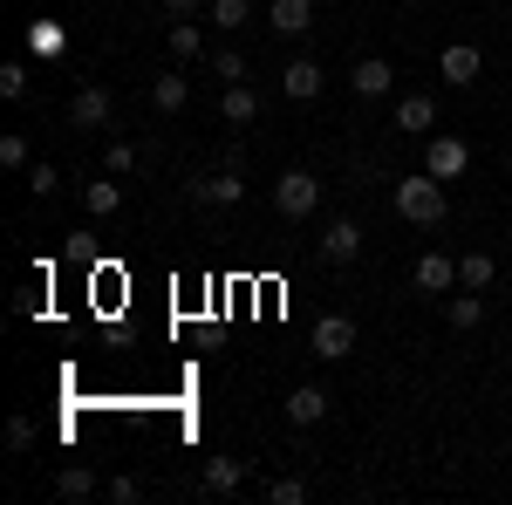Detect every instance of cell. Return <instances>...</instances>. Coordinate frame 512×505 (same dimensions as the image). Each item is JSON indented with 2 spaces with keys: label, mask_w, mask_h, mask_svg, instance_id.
Returning <instances> with one entry per match:
<instances>
[{
  "label": "cell",
  "mask_w": 512,
  "mask_h": 505,
  "mask_svg": "<svg viewBox=\"0 0 512 505\" xmlns=\"http://www.w3.org/2000/svg\"><path fill=\"white\" fill-rule=\"evenodd\" d=\"M185 103H192V82L185 76H151V110L158 117H178Z\"/></svg>",
  "instance_id": "18"
},
{
  "label": "cell",
  "mask_w": 512,
  "mask_h": 505,
  "mask_svg": "<svg viewBox=\"0 0 512 505\" xmlns=\"http://www.w3.org/2000/svg\"><path fill=\"white\" fill-rule=\"evenodd\" d=\"M82 212H89V219H117L123 212V185L117 178H89V185H82Z\"/></svg>",
  "instance_id": "15"
},
{
  "label": "cell",
  "mask_w": 512,
  "mask_h": 505,
  "mask_svg": "<svg viewBox=\"0 0 512 505\" xmlns=\"http://www.w3.org/2000/svg\"><path fill=\"white\" fill-rule=\"evenodd\" d=\"M260 499L267 505H301L308 499V478H274V485H260Z\"/></svg>",
  "instance_id": "25"
},
{
  "label": "cell",
  "mask_w": 512,
  "mask_h": 505,
  "mask_svg": "<svg viewBox=\"0 0 512 505\" xmlns=\"http://www.w3.org/2000/svg\"><path fill=\"white\" fill-rule=\"evenodd\" d=\"M110 110H117V103H110V89H103V82H82L76 96H69V123H76V130L110 123Z\"/></svg>",
  "instance_id": "7"
},
{
  "label": "cell",
  "mask_w": 512,
  "mask_h": 505,
  "mask_svg": "<svg viewBox=\"0 0 512 505\" xmlns=\"http://www.w3.org/2000/svg\"><path fill=\"white\" fill-rule=\"evenodd\" d=\"M321 62L315 55H294V62H287V69H280V96H294V103H315L321 96Z\"/></svg>",
  "instance_id": "6"
},
{
  "label": "cell",
  "mask_w": 512,
  "mask_h": 505,
  "mask_svg": "<svg viewBox=\"0 0 512 505\" xmlns=\"http://www.w3.org/2000/svg\"><path fill=\"white\" fill-rule=\"evenodd\" d=\"M280 417H287V424H294V430H315L321 417H328V389L301 383V389H294V396H287V403H280Z\"/></svg>",
  "instance_id": "11"
},
{
  "label": "cell",
  "mask_w": 512,
  "mask_h": 505,
  "mask_svg": "<svg viewBox=\"0 0 512 505\" xmlns=\"http://www.w3.org/2000/svg\"><path fill=\"white\" fill-rule=\"evenodd\" d=\"M417 287H424V294H451V287H458V260L424 253V260H417Z\"/></svg>",
  "instance_id": "19"
},
{
  "label": "cell",
  "mask_w": 512,
  "mask_h": 505,
  "mask_svg": "<svg viewBox=\"0 0 512 505\" xmlns=\"http://www.w3.org/2000/svg\"><path fill=\"white\" fill-rule=\"evenodd\" d=\"M349 89L362 96V103H376V96H390V89H396V69L383 62V55H362V62L349 69Z\"/></svg>",
  "instance_id": "8"
},
{
  "label": "cell",
  "mask_w": 512,
  "mask_h": 505,
  "mask_svg": "<svg viewBox=\"0 0 512 505\" xmlns=\"http://www.w3.org/2000/svg\"><path fill=\"white\" fill-rule=\"evenodd\" d=\"M219 117H226V123H260V89H253V82H226Z\"/></svg>",
  "instance_id": "16"
},
{
  "label": "cell",
  "mask_w": 512,
  "mask_h": 505,
  "mask_svg": "<svg viewBox=\"0 0 512 505\" xmlns=\"http://www.w3.org/2000/svg\"><path fill=\"white\" fill-rule=\"evenodd\" d=\"M28 48H35V55H55L62 35H55V28H28Z\"/></svg>",
  "instance_id": "32"
},
{
  "label": "cell",
  "mask_w": 512,
  "mask_h": 505,
  "mask_svg": "<svg viewBox=\"0 0 512 505\" xmlns=\"http://www.w3.org/2000/svg\"><path fill=\"white\" fill-rule=\"evenodd\" d=\"M55 185H62V171H55V164H48V157H41V164H28V192H35L41 205H48V198H55Z\"/></svg>",
  "instance_id": "26"
},
{
  "label": "cell",
  "mask_w": 512,
  "mask_h": 505,
  "mask_svg": "<svg viewBox=\"0 0 512 505\" xmlns=\"http://www.w3.org/2000/svg\"><path fill=\"white\" fill-rule=\"evenodd\" d=\"M137 144H110V151H103V164H110V178H130V171H137Z\"/></svg>",
  "instance_id": "28"
},
{
  "label": "cell",
  "mask_w": 512,
  "mask_h": 505,
  "mask_svg": "<svg viewBox=\"0 0 512 505\" xmlns=\"http://www.w3.org/2000/svg\"><path fill=\"white\" fill-rule=\"evenodd\" d=\"M390 205H396V219H410V226H444V212H451L444 178H431V171L396 178V185H390Z\"/></svg>",
  "instance_id": "1"
},
{
  "label": "cell",
  "mask_w": 512,
  "mask_h": 505,
  "mask_svg": "<svg viewBox=\"0 0 512 505\" xmlns=\"http://www.w3.org/2000/svg\"><path fill=\"white\" fill-rule=\"evenodd\" d=\"M103 499H117V505H137V499H144V485H137V478H110V485H103Z\"/></svg>",
  "instance_id": "31"
},
{
  "label": "cell",
  "mask_w": 512,
  "mask_h": 505,
  "mask_svg": "<svg viewBox=\"0 0 512 505\" xmlns=\"http://www.w3.org/2000/svg\"><path fill=\"white\" fill-rule=\"evenodd\" d=\"M198 7H205V0H164V14H171V21H192Z\"/></svg>",
  "instance_id": "33"
},
{
  "label": "cell",
  "mask_w": 512,
  "mask_h": 505,
  "mask_svg": "<svg viewBox=\"0 0 512 505\" xmlns=\"http://www.w3.org/2000/svg\"><path fill=\"white\" fill-rule=\"evenodd\" d=\"M349 349H355V321L349 314H321L315 321V355L321 362H342Z\"/></svg>",
  "instance_id": "9"
},
{
  "label": "cell",
  "mask_w": 512,
  "mask_h": 505,
  "mask_svg": "<svg viewBox=\"0 0 512 505\" xmlns=\"http://www.w3.org/2000/svg\"><path fill=\"white\" fill-rule=\"evenodd\" d=\"M396 130L403 137H431L437 130V96L424 89V96H396Z\"/></svg>",
  "instance_id": "12"
},
{
  "label": "cell",
  "mask_w": 512,
  "mask_h": 505,
  "mask_svg": "<svg viewBox=\"0 0 512 505\" xmlns=\"http://www.w3.org/2000/svg\"><path fill=\"white\" fill-rule=\"evenodd\" d=\"M239 198H246L239 164H226V171H212V178H198V185H192V205H239Z\"/></svg>",
  "instance_id": "10"
},
{
  "label": "cell",
  "mask_w": 512,
  "mask_h": 505,
  "mask_svg": "<svg viewBox=\"0 0 512 505\" xmlns=\"http://www.w3.org/2000/svg\"><path fill=\"white\" fill-rule=\"evenodd\" d=\"M246 478H253L246 458H205V492H212V499H233Z\"/></svg>",
  "instance_id": "13"
},
{
  "label": "cell",
  "mask_w": 512,
  "mask_h": 505,
  "mask_svg": "<svg viewBox=\"0 0 512 505\" xmlns=\"http://www.w3.org/2000/svg\"><path fill=\"white\" fill-rule=\"evenodd\" d=\"M267 28H274V35H308V28H315V0H274V7H267Z\"/></svg>",
  "instance_id": "14"
},
{
  "label": "cell",
  "mask_w": 512,
  "mask_h": 505,
  "mask_svg": "<svg viewBox=\"0 0 512 505\" xmlns=\"http://www.w3.org/2000/svg\"><path fill=\"white\" fill-rule=\"evenodd\" d=\"M315 253L328 260V267H349V260H362V226L355 219H328L315 239Z\"/></svg>",
  "instance_id": "4"
},
{
  "label": "cell",
  "mask_w": 512,
  "mask_h": 505,
  "mask_svg": "<svg viewBox=\"0 0 512 505\" xmlns=\"http://www.w3.org/2000/svg\"><path fill=\"white\" fill-rule=\"evenodd\" d=\"M492 280H499V260H492V253H485V246H472V253H465V260H458V287H478V294H485V287H492Z\"/></svg>",
  "instance_id": "20"
},
{
  "label": "cell",
  "mask_w": 512,
  "mask_h": 505,
  "mask_svg": "<svg viewBox=\"0 0 512 505\" xmlns=\"http://www.w3.org/2000/svg\"><path fill=\"white\" fill-rule=\"evenodd\" d=\"M28 164H35V144H28L21 130H7V137H0V171H28Z\"/></svg>",
  "instance_id": "24"
},
{
  "label": "cell",
  "mask_w": 512,
  "mask_h": 505,
  "mask_svg": "<svg viewBox=\"0 0 512 505\" xmlns=\"http://www.w3.org/2000/svg\"><path fill=\"white\" fill-rule=\"evenodd\" d=\"M444 321H451L458 335H472V328H485V294H478V287H465V294H451V301H444Z\"/></svg>",
  "instance_id": "17"
},
{
  "label": "cell",
  "mask_w": 512,
  "mask_h": 505,
  "mask_svg": "<svg viewBox=\"0 0 512 505\" xmlns=\"http://www.w3.org/2000/svg\"><path fill=\"white\" fill-rule=\"evenodd\" d=\"M164 48H171V62H192V55H205V28L198 21H171Z\"/></svg>",
  "instance_id": "22"
},
{
  "label": "cell",
  "mask_w": 512,
  "mask_h": 505,
  "mask_svg": "<svg viewBox=\"0 0 512 505\" xmlns=\"http://www.w3.org/2000/svg\"><path fill=\"white\" fill-rule=\"evenodd\" d=\"M205 21L226 28V35H239V28L253 21V0H205Z\"/></svg>",
  "instance_id": "23"
},
{
  "label": "cell",
  "mask_w": 512,
  "mask_h": 505,
  "mask_svg": "<svg viewBox=\"0 0 512 505\" xmlns=\"http://www.w3.org/2000/svg\"><path fill=\"white\" fill-rule=\"evenodd\" d=\"M321 205V178L315 171H280L274 178V212L280 219H315Z\"/></svg>",
  "instance_id": "2"
},
{
  "label": "cell",
  "mask_w": 512,
  "mask_h": 505,
  "mask_svg": "<svg viewBox=\"0 0 512 505\" xmlns=\"http://www.w3.org/2000/svg\"><path fill=\"white\" fill-rule=\"evenodd\" d=\"M0 96H7V103L28 96V69H21V62H0Z\"/></svg>",
  "instance_id": "29"
},
{
  "label": "cell",
  "mask_w": 512,
  "mask_h": 505,
  "mask_svg": "<svg viewBox=\"0 0 512 505\" xmlns=\"http://www.w3.org/2000/svg\"><path fill=\"white\" fill-rule=\"evenodd\" d=\"M424 171L444 178V185H451V178H465V171H472V144H465V137H451V130H431V137H424Z\"/></svg>",
  "instance_id": "3"
},
{
  "label": "cell",
  "mask_w": 512,
  "mask_h": 505,
  "mask_svg": "<svg viewBox=\"0 0 512 505\" xmlns=\"http://www.w3.org/2000/svg\"><path fill=\"white\" fill-rule=\"evenodd\" d=\"M212 76L219 82H246V55H239V48H219V55H212Z\"/></svg>",
  "instance_id": "27"
},
{
  "label": "cell",
  "mask_w": 512,
  "mask_h": 505,
  "mask_svg": "<svg viewBox=\"0 0 512 505\" xmlns=\"http://www.w3.org/2000/svg\"><path fill=\"white\" fill-rule=\"evenodd\" d=\"M103 485H96V471L89 465H62L55 471V499H96Z\"/></svg>",
  "instance_id": "21"
},
{
  "label": "cell",
  "mask_w": 512,
  "mask_h": 505,
  "mask_svg": "<svg viewBox=\"0 0 512 505\" xmlns=\"http://www.w3.org/2000/svg\"><path fill=\"white\" fill-rule=\"evenodd\" d=\"M7 451H14V458H21V451H35V424H28V417H14V424H7Z\"/></svg>",
  "instance_id": "30"
},
{
  "label": "cell",
  "mask_w": 512,
  "mask_h": 505,
  "mask_svg": "<svg viewBox=\"0 0 512 505\" xmlns=\"http://www.w3.org/2000/svg\"><path fill=\"white\" fill-rule=\"evenodd\" d=\"M478 69H485V55H478V41H451L444 55H437V76L451 82V89H472Z\"/></svg>",
  "instance_id": "5"
}]
</instances>
